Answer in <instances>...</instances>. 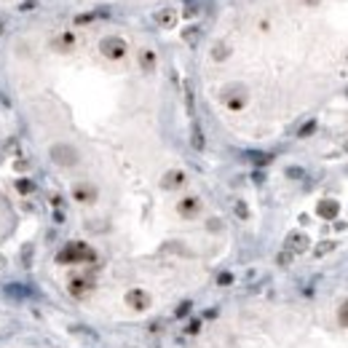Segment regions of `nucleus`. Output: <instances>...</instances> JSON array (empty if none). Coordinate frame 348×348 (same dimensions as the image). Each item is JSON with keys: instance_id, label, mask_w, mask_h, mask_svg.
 Listing matches in <instances>:
<instances>
[{"instance_id": "f257e3e1", "label": "nucleus", "mask_w": 348, "mask_h": 348, "mask_svg": "<svg viewBox=\"0 0 348 348\" xmlns=\"http://www.w3.org/2000/svg\"><path fill=\"white\" fill-rule=\"evenodd\" d=\"M99 51L107 59H123L126 56V41L118 38V35H110V38H104V41L99 43Z\"/></svg>"}, {"instance_id": "f03ea898", "label": "nucleus", "mask_w": 348, "mask_h": 348, "mask_svg": "<svg viewBox=\"0 0 348 348\" xmlns=\"http://www.w3.org/2000/svg\"><path fill=\"white\" fill-rule=\"evenodd\" d=\"M311 247V239H308L305 233H290L287 236V252L290 254H300V252H305V249Z\"/></svg>"}, {"instance_id": "7ed1b4c3", "label": "nucleus", "mask_w": 348, "mask_h": 348, "mask_svg": "<svg viewBox=\"0 0 348 348\" xmlns=\"http://www.w3.org/2000/svg\"><path fill=\"white\" fill-rule=\"evenodd\" d=\"M316 214L319 217H324V220H335L340 214V203L338 201H332V199H324V201H319V206H316Z\"/></svg>"}, {"instance_id": "20e7f679", "label": "nucleus", "mask_w": 348, "mask_h": 348, "mask_svg": "<svg viewBox=\"0 0 348 348\" xmlns=\"http://www.w3.org/2000/svg\"><path fill=\"white\" fill-rule=\"evenodd\" d=\"M73 196H75V201H81V203H91L97 199V190L91 185H86V182H78L73 188Z\"/></svg>"}, {"instance_id": "39448f33", "label": "nucleus", "mask_w": 348, "mask_h": 348, "mask_svg": "<svg viewBox=\"0 0 348 348\" xmlns=\"http://www.w3.org/2000/svg\"><path fill=\"white\" fill-rule=\"evenodd\" d=\"M161 185L166 188V190H174V188H182L185 185V174L180 172V169H172V172H166L163 174V180H161Z\"/></svg>"}, {"instance_id": "423d86ee", "label": "nucleus", "mask_w": 348, "mask_h": 348, "mask_svg": "<svg viewBox=\"0 0 348 348\" xmlns=\"http://www.w3.org/2000/svg\"><path fill=\"white\" fill-rule=\"evenodd\" d=\"M199 209H201V201L196 199V196L180 201V214H182V217H193V214H199Z\"/></svg>"}, {"instance_id": "0eeeda50", "label": "nucleus", "mask_w": 348, "mask_h": 348, "mask_svg": "<svg viewBox=\"0 0 348 348\" xmlns=\"http://www.w3.org/2000/svg\"><path fill=\"white\" fill-rule=\"evenodd\" d=\"M155 22H158L161 24V27H174V24H177V11L174 8H161L158 11V14H155Z\"/></svg>"}, {"instance_id": "6e6552de", "label": "nucleus", "mask_w": 348, "mask_h": 348, "mask_svg": "<svg viewBox=\"0 0 348 348\" xmlns=\"http://www.w3.org/2000/svg\"><path fill=\"white\" fill-rule=\"evenodd\" d=\"M51 155H54L59 163H75V153L70 148H54V150H51Z\"/></svg>"}, {"instance_id": "1a4fd4ad", "label": "nucleus", "mask_w": 348, "mask_h": 348, "mask_svg": "<svg viewBox=\"0 0 348 348\" xmlns=\"http://www.w3.org/2000/svg\"><path fill=\"white\" fill-rule=\"evenodd\" d=\"M140 64H142V70L153 73V70H155V54H153L150 49H142V51H140Z\"/></svg>"}, {"instance_id": "9d476101", "label": "nucleus", "mask_w": 348, "mask_h": 348, "mask_svg": "<svg viewBox=\"0 0 348 348\" xmlns=\"http://www.w3.org/2000/svg\"><path fill=\"white\" fill-rule=\"evenodd\" d=\"M129 303L134 308H145L148 305V295L140 292V290H134V292H129Z\"/></svg>"}, {"instance_id": "9b49d317", "label": "nucleus", "mask_w": 348, "mask_h": 348, "mask_svg": "<svg viewBox=\"0 0 348 348\" xmlns=\"http://www.w3.org/2000/svg\"><path fill=\"white\" fill-rule=\"evenodd\" d=\"M273 155H268V153H249V161L252 163H257V166H265V163H271Z\"/></svg>"}, {"instance_id": "f8f14e48", "label": "nucleus", "mask_w": 348, "mask_h": 348, "mask_svg": "<svg viewBox=\"0 0 348 348\" xmlns=\"http://www.w3.org/2000/svg\"><path fill=\"white\" fill-rule=\"evenodd\" d=\"M193 148L196 150H203V134H201L199 123H193Z\"/></svg>"}, {"instance_id": "ddd939ff", "label": "nucleus", "mask_w": 348, "mask_h": 348, "mask_svg": "<svg viewBox=\"0 0 348 348\" xmlns=\"http://www.w3.org/2000/svg\"><path fill=\"white\" fill-rule=\"evenodd\" d=\"M338 321H340L343 327H348V300H346L343 305H340V311H338Z\"/></svg>"}, {"instance_id": "4468645a", "label": "nucleus", "mask_w": 348, "mask_h": 348, "mask_svg": "<svg viewBox=\"0 0 348 348\" xmlns=\"http://www.w3.org/2000/svg\"><path fill=\"white\" fill-rule=\"evenodd\" d=\"M182 38H185L188 43H196V38H199V27H188L185 32H182Z\"/></svg>"}, {"instance_id": "2eb2a0df", "label": "nucleus", "mask_w": 348, "mask_h": 348, "mask_svg": "<svg viewBox=\"0 0 348 348\" xmlns=\"http://www.w3.org/2000/svg\"><path fill=\"white\" fill-rule=\"evenodd\" d=\"M313 129H316V121H308L305 126L298 131V137H308V134H313Z\"/></svg>"}, {"instance_id": "dca6fc26", "label": "nucleus", "mask_w": 348, "mask_h": 348, "mask_svg": "<svg viewBox=\"0 0 348 348\" xmlns=\"http://www.w3.org/2000/svg\"><path fill=\"white\" fill-rule=\"evenodd\" d=\"M236 214H239L241 220H247L249 217V209H247V203H241V201H236Z\"/></svg>"}, {"instance_id": "f3484780", "label": "nucleus", "mask_w": 348, "mask_h": 348, "mask_svg": "<svg viewBox=\"0 0 348 348\" xmlns=\"http://www.w3.org/2000/svg\"><path fill=\"white\" fill-rule=\"evenodd\" d=\"M332 249H335V244H332V241H324V244H319L316 254H327V252H332Z\"/></svg>"}, {"instance_id": "a211bd4d", "label": "nucleus", "mask_w": 348, "mask_h": 348, "mask_svg": "<svg viewBox=\"0 0 348 348\" xmlns=\"http://www.w3.org/2000/svg\"><path fill=\"white\" fill-rule=\"evenodd\" d=\"M228 56V46H217V49H214V59H225Z\"/></svg>"}, {"instance_id": "6ab92c4d", "label": "nucleus", "mask_w": 348, "mask_h": 348, "mask_svg": "<svg viewBox=\"0 0 348 348\" xmlns=\"http://www.w3.org/2000/svg\"><path fill=\"white\" fill-rule=\"evenodd\" d=\"M290 260H292L290 252H281V254H279V265H290Z\"/></svg>"}, {"instance_id": "aec40b11", "label": "nucleus", "mask_w": 348, "mask_h": 348, "mask_svg": "<svg viewBox=\"0 0 348 348\" xmlns=\"http://www.w3.org/2000/svg\"><path fill=\"white\" fill-rule=\"evenodd\" d=\"M217 281H220V284H231V281H233V276H231V273H222Z\"/></svg>"}, {"instance_id": "412c9836", "label": "nucleus", "mask_w": 348, "mask_h": 348, "mask_svg": "<svg viewBox=\"0 0 348 348\" xmlns=\"http://www.w3.org/2000/svg\"><path fill=\"white\" fill-rule=\"evenodd\" d=\"M30 188H32V185H30V182H24V180H22V182H19V190H22V193H27V190H30Z\"/></svg>"}, {"instance_id": "4be33fe9", "label": "nucleus", "mask_w": 348, "mask_h": 348, "mask_svg": "<svg viewBox=\"0 0 348 348\" xmlns=\"http://www.w3.org/2000/svg\"><path fill=\"white\" fill-rule=\"evenodd\" d=\"M185 16H196V5H188V8H185Z\"/></svg>"}, {"instance_id": "5701e85b", "label": "nucleus", "mask_w": 348, "mask_h": 348, "mask_svg": "<svg viewBox=\"0 0 348 348\" xmlns=\"http://www.w3.org/2000/svg\"><path fill=\"white\" fill-rule=\"evenodd\" d=\"M3 265H5V260H3V257H0V268H3Z\"/></svg>"}]
</instances>
